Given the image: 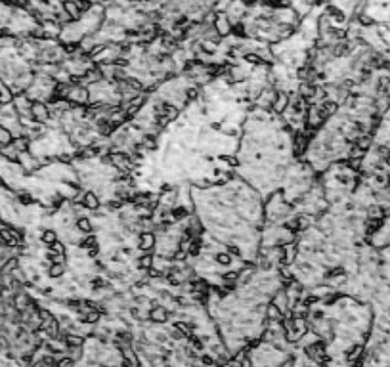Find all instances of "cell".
<instances>
[{
  "mask_svg": "<svg viewBox=\"0 0 390 367\" xmlns=\"http://www.w3.org/2000/svg\"><path fill=\"white\" fill-rule=\"evenodd\" d=\"M287 105H289V96H287V92H283V90H277V92H275L274 102H272L274 111H275V113H283V111L287 109Z\"/></svg>",
  "mask_w": 390,
  "mask_h": 367,
  "instance_id": "277c9868",
  "label": "cell"
},
{
  "mask_svg": "<svg viewBox=\"0 0 390 367\" xmlns=\"http://www.w3.org/2000/svg\"><path fill=\"white\" fill-rule=\"evenodd\" d=\"M153 266V256L151 254H144V256H140L138 258V268H142V270H149Z\"/></svg>",
  "mask_w": 390,
  "mask_h": 367,
  "instance_id": "7c38bea8",
  "label": "cell"
},
{
  "mask_svg": "<svg viewBox=\"0 0 390 367\" xmlns=\"http://www.w3.org/2000/svg\"><path fill=\"white\" fill-rule=\"evenodd\" d=\"M149 320L153 323H165L169 320V310L165 308V306H159V304H155L153 308L149 310V316H147Z\"/></svg>",
  "mask_w": 390,
  "mask_h": 367,
  "instance_id": "8992f818",
  "label": "cell"
},
{
  "mask_svg": "<svg viewBox=\"0 0 390 367\" xmlns=\"http://www.w3.org/2000/svg\"><path fill=\"white\" fill-rule=\"evenodd\" d=\"M41 241H43L44 245H52V243H56L58 241V232L56 230H43V234H41Z\"/></svg>",
  "mask_w": 390,
  "mask_h": 367,
  "instance_id": "30bf717a",
  "label": "cell"
},
{
  "mask_svg": "<svg viewBox=\"0 0 390 367\" xmlns=\"http://www.w3.org/2000/svg\"><path fill=\"white\" fill-rule=\"evenodd\" d=\"M63 274H65V264H63V262H52V266L48 268V276H50V278L58 279V278H61Z\"/></svg>",
  "mask_w": 390,
  "mask_h": 367,
  "instance_id": "9c48e42d",
  "label": "cell"
},
{
  "mask_svg": "<svg viewBox=\"0 0 390 367\" xmlns=\"http://www.w3.org/2000/svg\"><path fill=\"white\" fill-rule=\"evenodd\" d=\"M63 12L69 15L73 21L81 19V15H83V10H81V6L77 4V0H63Z\"/></svg>",
  "mask_w": 390,
  "mask_h": 367,
  "instance_id": "5b68a950",
  "label": "cell"
},
{
  "mask_svg": "<svg viewBox=\"0 0 390 367\" xmlns=\"http://www.w3.org/2000/svg\"><path fill=\"white\" fill-rule=\"evenodd\" d=\"M213 27H215L222 37H228V35H231V31H233V23L230 21V17L226 15V12L222 10V12H217V17H215Z\"/></svg>",
  "mask_w": 390,
  "mask_h": 367,
  "instance_id": "7a4b0ae2",
  "label": "cell"
},
{
  "mask_svg": "<svg viewBox=\"0 0 390 367\" xmlns=\"http://www.w3.org/2000/svg\"><path fill=\"white\" fill-rule=\"evenodd\" d=\"M266 318H268V322H281L283 320V312L277 308L274 302H270L266 306Z\"/></svg>",
  "mask_w": 390,
  "mask_h": 367,
  "instance_id": "ba28073f",
  "label": "cell"
},
{
  "mask_svg": "<svg viewBox=\"0 0 390 367\" xmlns=\"http://www.w3.org/2000/svg\"><path fill=\"white\" fill-rule=\"evenodd\" d=\"M215 262L218 266H230L231 264V256L228 252H218L217 256H215Z\"/></svg>",
  "mask_w": 390,
  "mask_h": 367,
  "instance_id": "4fadbf2b",
  "label": "cell"
},
{
  "mask_svg": "<svg viewBox=\"0 0 390 367\" xmlns=\"http://www.w3.org/2000/svg\"><path fill=\"white\" fill-rule=\"evenodd\" d=\"M155 245H157V237H155V234H153L151 230H145V232L140 234V245H138V247L142 250L149 252Z\"/></svg>",
  "mask_w": 390,
  "mask_h": 367,
  "instance_id": "3957f363",
  "label": "cell"
},
{
  "mask_svg": "<svg viewBox=\"0 0 390 367\" xmlns=\"http://www.w3.org/2000/svg\"><path fill=\"white\" fill-rule=\"evenodd\" d=\"M83 205H85V208H88V210H98L101 205V199L94 193V191H88V193L83 195Z\"/></svg>",
  "mask_w": 390,
  "mask_h": 367,
  "instance_id": "52a82bcc",
  "label": "cell"
},
{
  "mask_svg": "<svg viewBox=\"0 0 390 367\" xmlns=\"http://www.w3.org/2000/svg\"><path fill=\"white\" fill-rule=\"evenodd\" d=\"M75 364V358H61L58 360V366H73Z\"/></svg>",
  "mask_w": 390,
  "mask_h": 367,
  "instance_id": "5bb4252c",
  "label": "cell"
},
{
  "mask_svg": "<svg viewBox=\"0 0 390 367\" xmlns=\"http://www.w3.org/2000/svg\"><path fill=\"white\" fill-rule=\"evenodd\" d=\"M77 230L83 232V234H92L94 226H92V222L88 220V218H79L77 220Z\"/></svg>",
  "mask_w": 390,
  "mask_h": 367,
  "instance_id": "8fae6325",
  "label": "cell"
},
{
  "mask_svg": "<svg viewBox=\"0 0 390 367\" xmlns=\"http://www.w3.org/2000/svg\"><path fill=\"white\" fill-rule=\"evenodd\" d=\"M31 117L37 124H44L50 121V107L43 100H33L31 103Z\"/></svg>",
  "mask_w": 390,
  "mask_h": 367,
  "instance_id": "6da1fadb",
  "label": "cell"
}]
</instances>
